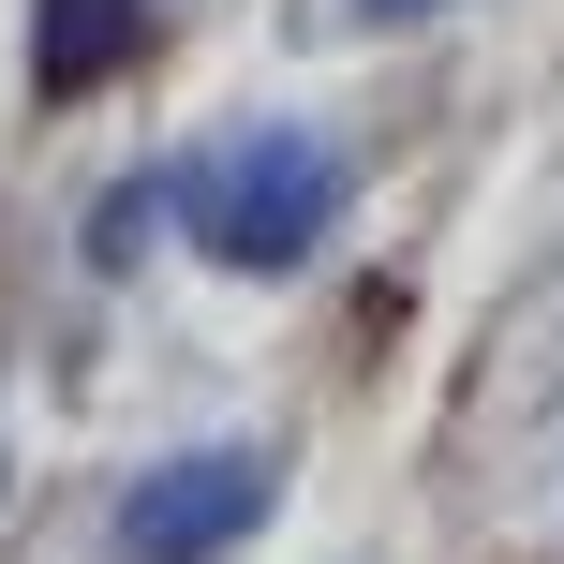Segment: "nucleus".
Wrapping results in <instances>:
<instances>
[{"mask_svg": "<svg viewBox=\"0 0 564 564\" xmlns=\"http://www.w3.org/2000/svg\"><path fill=\"white\" fill-rule=\"evenodd\" d=\"M357 15H431V0H357Z\"/></svg>", "mask_w": 564, "mask_h": 564, "instance_id": "obj_4", "label": "nucleus"}, {"mask_svg": "<svg viewBox=\"0 0 564 564\" xmlns=\"http://www.w3.org/2000/svg\"><path fill=\"white\" fill-rule=\"evenodd\" d=\"M134 45H149V0H45V15H30V89L75 105V89H105Z\"/></svg>", "mask_w": 564, "mask_h": 564, "instance_id": "obj_3", "label": "nucleus"}, {"mask_svg": "<svg viewBox=\"0 0 564 564\" xmlns=\"http://www.w3.org/2000/svg\"><path fill=\"white\" fill-rule=\"evenodd\" d=\"M238 535H268V460L253 446L149 460V476L119 490V564H224Z\"/></svg>", "mask_w": 564, "mask_h": 564, "instance_id": "obj_2", "label": "nucleus"}, {"mask_svg": "<svg viewBox=\"0 0 564 564\" xmlns=\"http://www.w3.org/2000/svg\"><path fill=\"white\" fill-rule=\"evenodd\" d=\"M178 224H194L208 268H297V253H327V224H341V149L238 134V149H208V164H178Z\"/></svg>", "mask_w": 564, "mask_h": 564, "instance_id": "obj_1", "label": "nucleus"}]
</instances>
